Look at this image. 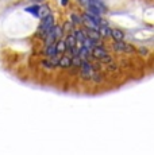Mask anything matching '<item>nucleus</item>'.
Listing matches in <instances>:
<instances>
[{"instance_id": "423d86ee", "label": "nucleus", "mask_w": 154, "mask_h": 155, "mask_svg": "<svg viewBox=\"0 0 154 155\" xmlns=\"http://www.w3.org/2000/svg\"><path fill=\"white\" fill-rule=\"evenodd\" d=\"M109 35H111V37L115 39V42H116V41H123V39H124L123 31H122V30H119V28L111 30V31H109Z\"/></svg>"}, {"instance_id": "2eb2a0df", "label": "nucleus", "mask_w": 154, "mask_h": 155, "mask_svg": "<svg viewBox=\"0 0 154 155\" xmlns=\"http://www.w3.org/2000/svg\"><path fill=\"white\" fill-rule=\"evenodd\" d=\"M80 3H81V5H85V7H88V4H89L91 0H79Z\"/></svg>"}, {"instance_id": "9d476101", "label": "nucleus", "mask_w": 154, "mask_h": 155, "mask_svg": "<svg viewBox=\"0 0 154 155\" xmlns=\"http://www.w3.org/2000/svg\"><path fill=\"white\" fill-rule=\"evenodd\" d=\"M45 54L46 55H49V57H52V55H55L57 54V51H55V46L54 45H46V50H45Z\"/></svg>"}, {"instance_id": "0eeeda50", "label": "nucleus", "mask_w": 154, "mask_h": 155, "mask_svg": "<svg viewBox=\"0 0 154 155\" xmlns=\"http://www.w3.org/2000/svg\"><path fill=\"white\" fill-rule=\"evenodd\" d=\"M58 65H60L61 68H69L70 65H72V58H70V57H66V55L61 57L60 61H58Z\"/></svg>"}, {"instance_id": "4468645a", "label": "nucleus", "mask_w": 154, "mask_h": 155, "mask_svg": "<svg viewBox=\"0 0 154 155\" xmlns=\"http://www.w3.org/2000/svg\"><path fill=\"white\" fill-rule=\"evenodd\" d=\"M108 34H109V31L107 30V27H105V26H103V28L100 30V35H103V37H107Z\"/></svg>"}, {"instance_id": "f257e3e1", "label": "nucleus", "mask_w": 154, "mask_h": 155, "mask_svg": "<svg viewBox=\"0 0 154 155\" xmlns=\"http://www.w3.org/2000/svg\"><path fill=\"white\" fill-rule=\"evenodd\" d=\"M54 26V18L50 14H47L46 16L42 18V22H41V31L43 32V38L46 37V34L52 30V27Z\"/></svg>"}, {"instance_id": "9b49d317", "label": "nucleus", "mask_w": 154, "mask_h": 155, "mask_svg": "<svg viewBox=\"0 0 154 155\" xmlns=\"http://www.w3.org/2000/svg\"><path fill=\"white\" fill-rule=\"evenodd\" d=\"M65 50H66V45H65L64 41H58L57 45H55V51H57V54L58 53H64Z\"/></svg>"}, {"instance_id": "39448f33", "label": "nucleus", "mask_w": 154, "mask_h": 155, "mask_svg": "<svg viewBox=\"0 0 154 155\" xmlns=\"http://www.w3.org/2000/svg\"><path fill=\"white\" fill-rule=\"evenodd\" d=\"M92 54H93L95 58H97V59H103L105 55H108L107 51H105V49L102 46H95L93 50H92Z\"/></svg>"}, {"instance_id": "20e7f679", "label": "nucleus", "mask_w": 154, "mask_h": 155, "mask_svg": "<svg viewBox=\"0 0 154 155\" xmlns=\"http://www.w3.org/2000/svg\"><path fill=\"white\" fill-rule=\"evenodd\" d=\"M112 47H114V50H116V51H123V53H132L134 51V47H132L131 45L123 42V41H116V42L112 45Z\"/></svg>"}, {"instance_id": "7ed1b4c3", "label": "nucleus", "mask_w": 154, "mask_h": 155, "mask_svg": "<svg viewBox=\"0 0 154 155\" xmlns=\"http://www.w3.org/2000/svg\"><path fill=\"white\" fill-rule=\"evenodd\" d=\"M88 7H89V11L95 15H99V14H103L105 11V7L104 4H103L102 2H99V0H91L89 4H88Z\"/></svg>"}, {"instance_id": "1a4fd4ad", "label": "nucleus", "mask_w": 154, "mask_h": 155, "mask_svg": "<svg viewBox=\"0 0 154 155\" xmlns=\"http://www.w3.org/2000/svg\"><path fill=\"white\" fill-rule=\"evenodd\" d=\"M26 12H30L34 16H39V5L35 4V5H31V7H27L26 8Z\"/></svg>"}, {"instance_id": "f8f14e48", "label": "nucleus", "mask_w": 154, "mask_h": 155, "mask_svg": "<svg viewBox=\"0 0 154 155\" xmlns=\"http://www.w3.org/2000/svg\"><path fill=\"white\" fill-rule=\"evenodd\" d=\"M88 37L92 38V39H95V41H99V39H100V32H99V30H91V28H89V31H88Z\"/></svg>"}, {"instance_id": "dca6fc26", "label": "nucleus", "mask_w": 154, "mask_h": 155, "mask_svg": "<svg viewBox=\"0 0 154 155\" xmlns=\"http://www.w3.org/2000/svg\"><path fill=\"white\" fill-rule=\"evenodd\" d=\"M62 5H68V0H62Z\"/></svg>"}, {"instance_id": "6e6552de", "label": "nucleus", "mask_w": 154, "mask_h": 155, "mask_svg": "<svg viewBox=\"0 0 154 155\" xmlns=\"http://www.w3.org/2000/svg\"><path fill=\"white\" fill-rule=\"evenodd\" d=\"M76 38H75V35H69V37L66 38V42H65V45H66V49H69V50H73L76 47Z\"/></svg>"}, {"instance_id": "f03ea898", "label": "nucleus", "mask_w": 154, "mask_h": 155, "mask_svg": "<svg viewBox=\"0 0 154 155\" xmlns=\"http://www.w3.org/2000/svg\"><path fill=\"white\" fill-rule=\"evenodd\" d=\"M81 22L84 23V26H87L91 30H99V19L97 18H92V15L84 14L81 16Z\"/></svg>"}, {"instance_id": "ddd939ff", "label": "nucleus", "mask_w": 154, "mask_h": 155, "mask_svg": "<svg viewBox=\"0 0 154 155\" xmlns=\"http://www.w3.org/2000/svg\"><path fill=\"white\" fill-rule=\"evenodd\" d=\"M75 38H76V41H79V42H82V41L85 39V34H84V31H81V30H77V31L75 32Z\"/></svg>"}]
</instances>
